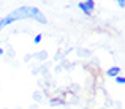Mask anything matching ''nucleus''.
Wrapping results in <instances>:
<instances>
[{
    "label": "nucleus",
    "mask_w": 125,
    "mask_h": 109,
    "mask_svg": "<svg viewBox=\"0 0 125 109\" xmlns=\"http://www.w3.org/2000/svg\"><path fill=\"white\" fill-rule=\"evenodd\" d=\"M104 74L108 76V78H117V76H120L122 74V70H120V67H111V68H108L106 73Z\"/></svg>",
    "instance_id": "7ed1b4c3"
},
{
    "label": "nucleus",
    "mask_w": 125,
    "mask_h": 109,
    "mask_svg": "<svg viewBox=\"0 0 125 109\" xmlns=\"http://www.w3.org/2000/svg\"><path fill=\"white\" fill-rule=\"evenodd\" d=\"M117 6H119L120 10L125 8V0H117Z\"/></svg>",
    "instance_id": "0eeeda50"
},
{
    "label": "nucleus",
    "mask_w": 125,
    "mask_h": 109,
    "mask_svg": "<svg viewBox=\"0 0 125 109\" xmlns=\"http://www.w3.org/2000/svg\"><path fill=\"white\" fill-rule=\"evenodd\" d=\"M114 81H116V84L124 85V84H125V78H124V74H120V76H117V78H114Z\"/></svg>",
    "instance_id": "20e7f679"
},
{
    "label": "nucleus",
    "mask_w": 125,
    "mask_h": 109,
    "mask_svg": "<svg viewBox=\"0 0 125 109\" xmlns=\"http://www.w3.org/2000/svg\"><path fill=\"white\" fill-rule=\"evenodd\" d=\"M37 57H38V59H41V60H46V57H48V54H46V52L43 51V52H40V54H37Z\"/></svg>",
    "instance_id": "423d86ee"
},
{
    "label": "nucleus",
    "mask_w": 125,
    "mask_h": 109,
    "mask_svg": "<svg viewBox=\"0 0 125 109\" xmlns=\"http://www.w3.org/2000/svg\"><path fill=\"white\" fill-rule=\"evenodd\" d=\"M41 40H43V35H41V33H38V35H35L33 43H35V44H40V43H41Z\"/></svg>",
    "instance_id": "39448f33"
},
{
    "label": "nucleus",
    "mask_w": 125,
    "mask_h": 109,
    "mask_svg": "<svg viewBox=\"0 0 125 109\" xmlns=\"http://www.w3.org/2000/svg\"><path fill=\"white\" fill-rule=\"evenodd\" d=\"M22 19H35L40 24H46V16L43 14V11H40V8H37V6H21V8L10 11L6 16L0 18V30L18 21H22Z\"/></svg>",
    "instance_id": "f257e3e1"
},
{
    "label": "nucleus",
    "mask_w": 125,
    "mask_h": 109,
    "mask_svg": "<svg viewBox=\"0 0 125 109\" xmlns=\"http://www.w3.org/2000/svg\"><path fill=\"white\" fill-rule=\"evenodd\" d=\"M78 8L83 11L84 16H92L95 13L97 5H95L94 0H84V2H79V3H78Z\"/></svg>",
    "instance_id": "f03ea898"
},
{
    "label": "nucleus",
    "mask_w": 125,
    "mask_h": 109,
    "mask_svg": "<svg viewBox=\"0 0 125 109\" xmlns=\"http://www.w3.org/2000/svg\"><path fill=\"white\" fill-rule=\"evenodd\" d=\"M5 54V51H3V48H0V55H3Z\"/></svg>",
    "instance_id": "6e6552de"
}]
</instances>
